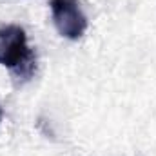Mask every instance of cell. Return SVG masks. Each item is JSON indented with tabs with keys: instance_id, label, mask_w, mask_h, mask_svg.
<instances>
[{
	"instance_id": "cell-1",
	"label": "cell",
	"mask_w": 156,
	"mask_h": 156,
	"mask_svg": "<svg viewBox=\"0 0 156 156\" xmlns=\"http://www.w3.org/2000/svg\"><path fill=\"white\" fill-rule=\"evenodd\" d=\"M0 66H5L20 82L33 76L37 69V55L27 44L24 27L16 24L0 27Z\"/></svg>"
},
{
	"instance_id": "cell-2",
	"label": "cell",
	"mask_w": 156,
	"mask_h": 156,
	"mask_svg": "<svg viewBox=\"0 0 156 156\" xmlns=\"http://www.w3.org/2000/svg\"><path fill=\"white\" fill-rule=\"evenodd\" d=\"M51 15L56 31L69 40H78L87 29V16L76 0H51Z\"/></svg>"
},
{
	"instance_id": "cell-3",
	"label": "cell",
	"mask_w": 156,
	"mask_h": 156,
	"mask_svg": "<svg viewBox=\"0 0 156 156\" xmlns=\"http://www.w3.org/2000/svg\"><path fill=\"white\" fill-rule=\"evenodd\" d=\"M2 118H4V111H2V107H0V123H2Z\"/></svg>"
}]
</instances>
